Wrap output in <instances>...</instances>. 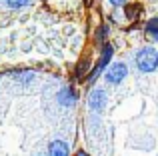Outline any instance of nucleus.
<instances>
[{
    "label": "nucleus",
    "instance_id": "ddd939ff",
    "mask_svg": "<svg viewBox=\"0 0 158 156\" xmlns=\"http://www.w3.org/2000/svg\"><path fill=\"white\" fill-rule=\"evenodd\" d=\"M108 2H110V4H114V6H120V4H124L126 0H108Z\"/></svg>",
    "mask_w": 158,
    "mask_h": 156
},
{
    "label": "nucleus",
    "instance_id": "0eeeda50",
    "mask_svg": "<svg viewBox=\"0 0 158 156\" xmlns=\"http://www.w3.org/2000/svg\"><path fill=\"white\" fill-rule=\"evenodd\" d=\"M146 34H148V38H152L154 42H158V18H150L146 22Z\"/></svg>",
    "mask_w": 158,
    "mask_h": 156
},
{
    "label": "nucleus",
    "instance_id": "20e7f679",
    "mask_svg": "<svg viewBox=\"0 0 158 156\" xmlns=\"http://www.w3.org/2000/svg\"><path fill=\"white\" fill-rule=\"evenodd\" d=\"M106 102H108V96H106L104 88H94L92 92H90V96H88L90 110H94V112H102L104 106H106Z\"/></svg>",
    "mask_w": 158,
    "mask_h": 156
},
{
    "label": "nucleus",
    "instance_id": "4468645a",
    "mask_svg": "<svg viewBox=\"0 0 158 156\" xmlns=\"http://www.w3.org/2000/svg\"><path fill=\"white\" fill-rule=\"evenodd\" d=\"M76 156H88V152H84V150H78Z\"/></svg>",
    "mask_w": 158,
    "mask_h": 156
},
{
    "label": "nucleus",
    "instance_id": "7ed1b4c3",
    "mask_svg": "<svg viewBox=\"0 0 158 156\" xmlns=\"http://www.w3.org/2000/svg\"><path fill=\"white\" fill-rule=\"evenodd\" d=\"M126 74H128L126 62H114L106 68V82L108 84H118L126 78Z\"/></svg>",
    "mask_w": 158,
    "mask_h": 156
},
{
    "label": "nucleus",
    "instance_id": "1a4fd4ad",
    "mask_svg": "<svg viewBox=\"0 0 158 156\" xmlns=\"http://www.w3.org/2000/svg\"><path fill=\"white\" fill-rule=\"evenodd\" d=\"M32 0H4V4H6L8 8H14V10H18V8H24L28 6Z\"/></svg>",
    "mask_w": 158,
    "mask_h": 156
},
{
    "label": "nucleus",
    "instance_id": "6e6552de",
    "mask_svg": "<svg viewBox=\"0 0 158 156\" xmlns=\"http://www.w3.org/2000/svg\"><path fill=\"white\" fill-rule=\"evenodd\" d=\"M140 12H142V4H138V2H132V4H126V6H124V14L130 20H134Z\"/></svg>",
    "mask_w": 158,
    "mask_h": 156
},
{
    "label": "nucleus",
    "instance_id": "9d476101",
    "mask_svg": "<svg viewBox=\"0 0 158 156\" xmlns=\"http://www.w3.org/2000/svg\"><path fill=\"white\" fill-rule=\"evenodd\" d=\"M16 80H20V82H24V84H28V82L34 78V72L32 70H26V72H18V74H14Z\"/></svg>",
    "mask_w": 158,
    "mask_h": 156
},
{
    "label": "nucleus",
    "instance_id": "9b49d317",
    "mask_svg": "<svg viewBox=\"0 0 158 156\" xmlns=\"http://www.w3.org/2000/svg\"><path fill=\"white\" fill-rule=\"evenodd\" d=\"M108 32H110V28H108L106 24H102V26L98 28V32H96V42H104V38L108 36Z\"/></svg>",
    "mask_w": 158,
    "mask_h": 156
},
{
    "label": "nucleus",
    "instance_id": "f257e3e1",
    "mask_svg": "<svg viewBox=\"0 0 158 156\" xmlns=\"http://www.w3.org/2000/svg\"><path fill=\"white\" fill-rule=\"evenodd\" d=\"M134 62H136V66H138L140 72L150 74V72H154L158 68V52L154 48H150V46H144V48H140V50L136 52Z\"/></svg>",
    "mask_w": 158,
    "mask_h": 156
},
{
    "label": "nucleus",
    "instance_id": "39448f33",
    "mask_svg": "<svg viewBox=\"0 0 158 156\" xmlns=\"http://www.w3.org/2000/svg\"><path fill=\"white\" fill-rule=\"evenodd\" d=\"M56 100H58V104L60 106H74L78 102V92L74 88H62V90H58V94H56Z\"/></svg>",
    "mask_w": 158,
    "mask_h": 156
},
{
    "label": "nucleus",
    "instance_id": "f03ea898",
    "mask_svg": "<svg viewBox=\"0 0 158 156\" xmlns=\"http://www.w3.org/2000/svg\"><path fill=\"white\" fill-rule=\"evenodd\" d=\"M112 54H114V48H112V44H104V48H102V54H100V60L96 62V66L92 68V70L88 72V76H86V82H94L98 78V74H102V72L106 70L108 62H110Z\"/></svg>",
    "mask_w": 158,
    "mask_h": 156
},
{
    "label": "nucleus",
    "instance_id": "f8f14e48",
    "mask_svg": "<svg viewBox=\"0 0 158 156\" xmlns=\"http://www.w3.org/2000/svg\"><path fill=\"white\" fill-rule=\"evenodd\" d=\"M86 68H88V62L78 64V68H76V72H74V76H78V78H80L82 74H86Z\"/></svg>",
    "mask_w": 158,
    "mask_h": 156
},
{
    "label": "nucleus",
    "instance_id": "423d86ee",
    "mask_svg": "<svg viewBox=\"0 0 158 156\" xmlns=\"http://www.w3.org/2000/svg\"><path fill=\"white\" fill-rule=\"evenodd\" d=\"M70 148L64 140H52L48 144V156H68Z\"/></svg>",
    "mask_w": 158,
    "mask_h": 156
}]
</instances>
